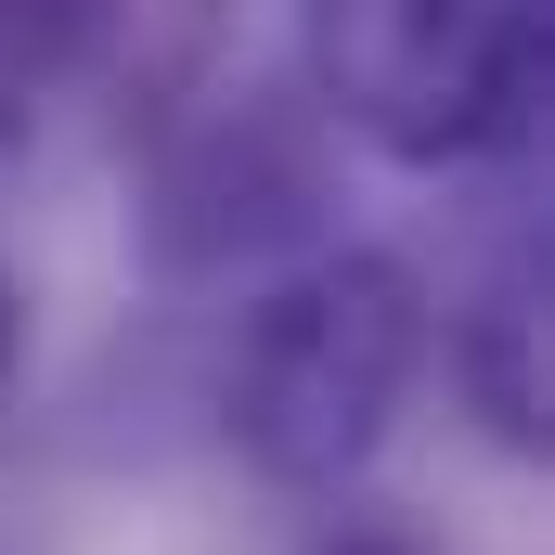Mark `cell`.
Masks as SVG:
<instances>
[{
	"label": "cell",
	"instance_id": "cell-5",
	"mask_svg": "<svg viewBox=\"0 0 555 555\" xmlns=\"http://www.w3.org/2000/svg\"><path fill=\"white\" fill-rule=\"evenodd\" d=\"M130 0H0V117L39 130V104H65L104 52H117Z\"/></svg>",
	"mask_w": 555,
	"mask_h": 555
},
{
	"label": "cell",
	"instance_id": "cell-6",
	"mask_svg": "<svg viewBox=\"0 0 555 555\" xmlns=\"http://www.w3.org/2000/svg\"><path fill=\"white\" fill-rule=\"evenodd\" d=\"M297 555H439V530H426L414 504H362V491H336V504L310 517Z\"/></svg>",
	"mask_w": 555,
	"mask_h": 555
},
{
	"label": "cell",
	"instance_id": "cell-2",
	"mask_svg": "<svg viewBox=\"0 0 555 555\" xmlns=\"http://www.w3.org/2000/svg\"><path fill=\"white\" fill-rule=\"evenodd\" d=\"M555 0H297V104L375 168H478L530 142Z\"/></svg>",
	"mask_w": 555,
	"mask_h": 555
},
{
	"label": "cell",
	"instance_id": "cell-4",
	"mask_svg": "<svg viewBox=\"0 0 555 555\" xmlns=\"http://www.w3.org/2000/svg\"><path fill=\"white\" fill-rule=\"evenodd\" d=\"M426 362H452V401L478 414L491 452L543 465V246H530V233L465 284V310L439 323V349H426Z\"/></svg>",
	"mask_w": 555,
	"mask_h": 555
},
{
	"label": "cell",
	"instance_id": "cell-1",
	"mask_svg": "<svg viewBox=\"0 0 555 555\" xmlns=\"http://www.w3.org/2000/svg\"><path fill=\"white\" fill-rule=\"evenodd\" d=\"M426 349H439V297L401 246H349L323 233L310 259L259 272L220 349V439L246 452V478L284 504H336L362 491V465L388 452V426L414 414Z\"/></svg>",
	"mask_w": 555,
	"mask_h": 555
},
{
	"label": "cell",
	"instance_id": "cell-3",
	"mask_svg": "<svg viewBox=\"0 0 555 555\" xmlns=\"http://www.w3.org/2000/svg\"><path fill=\"white\" fill-rule=\"evenodd\" d=\"M142 272L155 284H259L336 233V130L297 104V78L207 91L142 155Z\"/></svg>",
	"mask_w": 555,
	"mask_h": 555
},
{
	"label": "cell",
	"instance_id": "cell-7",
	"mask_svg": "<svg viewBox=\"0 0 555 555\" xmlns=\"http://www.w3.org/2000/svg\"><path fill=\"white\" fill-rule=\"evenodd\" d=\"M13 375H26V284L0 272V401H13Z\"/></svg>",
	"mask_w": 555,
	"mask_h": 555
}]
</instances>
